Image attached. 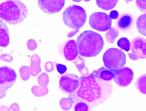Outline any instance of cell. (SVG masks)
I'll return each instance as SVG.
<instances>
[{"label": "cell", "instance_id": "6da1fadb", "mask_svg": "<svg viewBox=\"0 0 146 111\" xmlns=\"http://www.w3.org/2000/svg\"><path fill=\"white\" fill-rule=\"evenodd\" d=\"M113 92L111 84L90 74L81 77L79 87L69 98L73 103L85 102L94 107L106 102Z\"/></svg>", "mask_w": 146, "mask_h": 111}, {"label": "cell", "instance_id": "7a4b0ae2", "mask_svg": "<svg viewBox=\"0 0 146 111\" xmlns=\"http://www.w3.org/2000/svg\"><path fill=\"white\" fill-rule=\"evenodd\" d=\"M76 44L79 55L90 58L96 56L102 51L104 41L100 34L93 31H86L78 37Z\"/></svg>", "mask_w": 146, "mask_h": 111}, {"label": "cell", "instance_id": "3957f363", "mask_svg": "<svg viewBox=\"0 0 146 111\" xmlns=\"http://www.w3.org/2000/svg\"><path fill=\"white\" fill-rule=\"evenodd\" d=\"M27 6L19 0H8L1 3L0 17L10 25L21 23L28 15Z\"/></svg>", "mask_w": 146, "mask_h": 111}, {"label": "cell", "instance_id": "277c9868", "mask_svg": "<svg viewBox=\"0 0 146 111\" xmlns=\"http://www.w3.org/2000/svg\"><path fill=\"white\" fill-rule=\"evenodd\" d=\"M63 20L68 27L76 31V34L87 21V14L85 9L77 5H72L63 13Z\"/></svg>", "mask_w": 146, "mask_h": 111}, {"label": "cell", "instance_id": "5b68a950", "mask_svg": "<svg viewBox=\"0 0 146 111\" xmlns=\"http://www.w3.org/2000/svg\"><path fill=\"white\" fill-rule=\"evenodd\" d=\"M103 61L107 68L116 71L122 68L125 64L126 56L122 50L112 48L107 50L104 53Z\"/></svg>", "mask_w": 146, "mask_h": 111}, {"label": "cell", "instance_id": "8992f818", "mask_svg": "<svg viewBox=\"0 0 146 111\" xmlns=\"http://www.w3.org/2000/svg\"><path fill=\"white\" fill-rule=\"evenodd\" d=\"M17 74L11 67L5 66L0 68L1 98L5 97L6 91L12 87L17 80Z\"/></svg>", "mask_w": 146, "mask_h": 111}, {"label": "cell", "instance_id": "52a82bcc", "mask_svg": "<svg viewBox=\"0 0 146 111\" xmlns=\"http://www.w3.org/2000/svg\"><path fill=\"white\" fill-rule=\"evenodd\" d=\"M90 26L100 32H105L111 28L112 19L109 15L104 12H95L90 15Z\"/></svg>", "mask_w": 146, "mask_h": 111}, {"label": "cell", "instance_id": "ba28073f", "mask_svg": "<svg viewBox=\"0 0 146 111\" xmlns=\"http://www.w3.org/2000/svg\"><path fill=\"white\" fill-rule=\"evenodd\" d=\"M80 84V78L73 74H67L61 77L59 88L64 93L70 94L74 92Z\"/></svg>", "mask_w": 146, "mask_h": 111}, {"label": "cell", "instance_id": "9c48e42d", "mask_svg": "<svg viewBox=\"0 0 146 111\" xmlns=\"http://www.w3.org/2000/svg\"><path fill=\"white\" fill-rule=\"evenodd\" d=\"M131 53H128L129 58L134 61L139 59H146V40L136 37L131 42Z\"/></svg>", "mask_w": 146, "mask_h": 111}, {"label": "cell", "instance_id": "30bf717a", "mask_svg": "<svg viewBox=\"0 0 146 111\" xmlns=\"http://www.w3.org/2000/svg\"><path fill=\"white\" fill-rule=\"evenodd\" d=\"M66 0H38V6L46 14H54L64 8Z\"/></svg>", "mask_w": 146, "mask_h": 111}, {"label": "cell", "instance_id": "8fae6325", "mask_svg": "<svg viewBox=\"0 0 146 111\" xmlns=\"http://www.w3.org/2000/svg\"><path fill=\"white\" fill-rule=\"evenodd\" d=\"M134 76V72L131 68L123 67L116 70L113 78L117 85L120 87H126L131 84Z\"/></svg>", "mask_w": 146, "mask_h": 111}, {"label": "cell", "instance_id": "7c38bea8", "mask_svg": "<svg viewBox=\"0 0 146 111\" xmlns=\"http://www.w3.org/2000/svg\"><path fill=\"white\" fill-rule=\"evenodd\" d=\"M63 53L66 59L68 61H73L77 58L79 53L75 40H70L66 43L63 48Z\"/></svg>", "mask_w": 146, "mask_h": 111}, {"label": "cell", "instance_id": "4fadbf2b", "mask_svg": "<svg viewBox=\"0 0 146 111\" xmlns=\"http://www.w3.org/2000/svg\"><path fill=\"white\" fill-rule=\"evenodd\" d=\"M115 73V71L110 70L109 69L102 67L97 70H94L91 73V74L103 80L109 81L114 78Z\"/></svg>", "mask_w": 146, "mask_h": 111}, {"label": "cell", "instance_id": "5bb4252c", "mask_svg": "<svg viewBox=\"0 0 146 111\" xmlns=\"http://www.w3.org/2000/svg\"><path fill=\"white\" fill-rule=\"evenodd\" d=\"M10 43L9 29L3 20H0V45L6 47Z\"/></svg>", "mask_w": 146, "mask_h": 111}, {"label": "cell", "instance_id": "9a60e30c", "mask_svg": "<svg viewBox=\"0 0 146 111\" xmlns=\"http://www.w3.org/2000/svg\"><path fill=\"white\" fill-rule=\"evenodd\" d=\"M133 17L129 14H125L122 15L117 22V26L122 31H127L133 24Z\"/></svg>", "mask_w": 146, "mask_h": 111}, {"label": "cell", "instance_id": "2e32d148", "mask_svg": "<svg viewBox=\"0 0 146 111\" xmlns=\"http://www.w3.org/2000/svg\"><path fill=\"white\" fill-rule=\"evenodd\" d=\"M98 6L105 11L113 9L118 3L119 0H96Z\"/></svg>", "mask_w": 146, "mask_h": 111}, {"label": "cell", "instance_id": "e0dca14e", "mask_svg": "<svg viewBox=\"0 0 146 111\" xmlns=\"http://www.w3.org/2000/svg\"><path fill=\"white\" fill-rule=\"evenodd\" d=\"M137 29L141 34L146 37V13L140 15L136 22Z\"/></svg>", "mask_w": 146, "mask_h": 111}, {"label": "cell", "instance_id": "ac0fdd59", "mask_svg": "<svg viewBox=\"0 0 146 111\" xmlns=\"http://www.w3.org/2000/svg\"><path fill=\"white\" fill-rule=\"evenodd\" d=\"M135 85L140 92L146 95V74L139 77L135 82Z\"/></svg>", "mask_w": 146, "mask_h": 111}, {"label": "cell", "instance_id": "d6986e66", "mask_svg": "<svg viewBox=\"0 0 146 111\" xmlns=\"http://www.w3.org/2000/svg\"><path fill=\"white\" fill-rule=\"evenodd\" d=\"M117 45L121 49L128 52L131 48V43L127 38H121L117 42Z\"/></svg>", "mask_w": 146, "mask_h": 111}, {"label": "cell", "instance_id": "ffe728a7", "mask_svg": "<svg viewBox=\"0 0 146 111\" xmlns=\"http://www.w3.org/2000/svg\"><path fill=\"white\" fill-rule=\"evenodd\" d=\"M118 31L117 29L112 27L110 29L109 31L106 34L105 37L107 41L109 43H114V40L118 36Z\"/></svg>", "mask_w": 146, "mask_h": 111}, {"label": "cell", "instance_id": "44dd1931", "mask_svg": "<svg viewBox=\"0 0 146 111\" xmlns=\"http://www.w3.org/2000/svg\"><path fill=\"white\" fill-rule=\"evenodd\" d=\"M89 105L85 102H78L75 105V111H88L89 110Z\"/></svg>", "mask_w": 146, "mask_h": 111}, {"label": "cell", "instance_id": "7402d4cb", "mask_svg": "<svg viewBox=\"0 0 146 111\" xmlns=\"http://www.w3.org/2000/svg\"><path fill=\"white\" fill-rule=\"evenodd\" d=\"M135 3L140 11L146 13V0H136Z\"/></svg>", "mask_w": 146, "mask_h": 111}, {"label": "cell", "instance_id": "603a6c76", "mask_svg": "<svg viewBox=\"0 0 146 111\" xmlns=\"http://www.w3.org/2000/svg\"><path fill=\"white\" fill-rule=\"evenodd\" d=\"M57 70L60 74H64L66 73L67 70V66L61 64H56Z\"/></svg>", "mask_w": 146, "mask_h": 111}, {"label": "cell", "instance_id": "cb8c5ba5", "mask_svg": "<svg viewBox=\"0 0 146 111\" xmlns=\"http://www.w3.org/2000/svg\"><path fill=\"white\" fill-rule=\"evenodd\" d=\"M109 16L111 18V19L115 20L118 18L119 14L118 12L116 10H113L110 13Z\"/></svg>", "mask_w": 146, "mask_h": 111}, {"label": "cell", "instance_id": "d4e9b609", "mask_svg": "<svg viewBox=\"0 0 146 111\" xmlns=\"http://www.w3.org/2000/svg\"><path fill=\"white\" fill-rule=\"evenodd\" d=\"M73 1L74 2H80L82 0H73ZM84 1H85V2H89L90 0H84Z\"/></svg>", "mask_w": 146, "mask_h": 111}, {"label": "cell", "instance_id": "484cf974", "mask_svg": "<svg viewBox=\"0 0 146 111\" xmlns=\"http://www.w3.org/2000/svg\"><path fill=\"white\" fill-rule=\"evenodd\" d=\"M125 2H126L127 3H129V2H131V1H132V0H124Z\"/></svg>", "mask_w": 146, "mask_h": 111}]
</instances>
